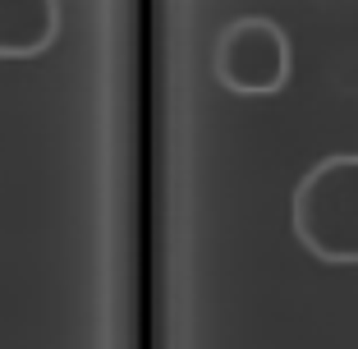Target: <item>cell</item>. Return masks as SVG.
<instances>
[{
    "label": "cell",
    "instance_id": "3",
    "mask_svg": "<svg viewBox=\"0 0 358 349\" xmlns=\"http://www.w3.org/2000/svg\"><path fill=\"white\" fill-rule=\"evenodd\" d=\"M60 32V0H0V60L42 55Z\"/></svg>",
    "mask_w": 358,
    "mask_h": 349
},
{
    "label": "cell",
    "instance_id": "2",
    "mask_svg": "<svg viewBox=\"0 0 358 349\" xmlns=\"http://www.w3.org/2000/svg\"><path fill=\"white\" fill-rule=\"evenodd\" d=\"M211 64H216V78L230 92L266 97L275 87H285V78H289V42L271 19L248 14V19H234L225 28Z\"/></svg>",
    "mask_w": 358,
    "mask_h": 349
},
{
    "label": "cell",
    "instance_id": "1",
    "mask_svg": "<svg viewBox=\"0 0 358 349\" xmlns=\"http://www.w3.org/2000/svg\"><path fill=\"white\" fill-rule=\"evenodd\" d=\"M294 234L313 257L358 266V152L317 161L294 193Z\"/></svg>",
    "mask_w": 358,
    "mask_h": 349
}]
</instances>
